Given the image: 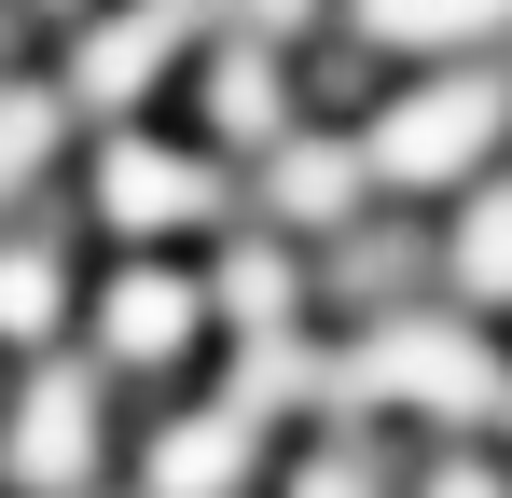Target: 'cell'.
Listing matches in <instances>:
<instances>
[{
	"mask_svg": "<svg viewBox=\"0 0 512 498\" xmlns=\"http://www.w3.org/2000/svg\"><path fill=\"white\" fill-rule=\"evenodd\" d=\"M194 14H250V28H305L319 0H194Z\"/></svg>",
	"mask_w": 512,
	"mask_h": 498,
	"instance_id": "10",
	"label": "cell"
},
{
	"mask_svg": "<svg viewBox=\"0 0 512 498\" xmlns=\"http://www.w3.org/2000/svg\"><path fill=\"white\" fill-rule=\"evenodd\" d=\"M222 208V180L194 153H167V139H111V166H97V222L111 236H180V222H208Z\"/></svg>",
	"mask_w": 512,
	"mask_h": 498,
	"instance_id": "3",
	"label": "cell"
},
{
	"mask_svg": "<svg viewBox=\"0 0 512 498\" xmlns=\"http://www.w3.org/2000/svg\"><path fill=\"white\" fill-rule=\"evenodd\" d=\"M208 125H222L236 153H277V139H291V83H277L263 42H222V56H208Z\"/></svg>",
	"mask_w": 512,
	"mask_h": 498,
	"instance_id": "6",
	"label": "cell"
},
{
	"mask_svg": "<svg viewBox=\"0 0 512 498\" xmlns=\"http://www.w3.org/2000/svg\"><path fill=\"white\" fill-rule=\"evenodd\" d=\"M194 28H208L194 0H139V14H97L84 42H70V97H56V111H139V97L167 83V56L194 42Z\"/></svg>",
	"mask_w": 512,
	"mask_h": 498,
	"instance_id": "2",
	"label": "cell"
},
{
	"mask_svg": "<svg viewBox=\"0 0 512 498\" xmlns=\"http://www.w3.org/2000/svg\"><path fill=\"white\" fill-rule=\"evenodd\" d=\"M42 153H56V97L42 83H0V208H28Z\"/></svg>",
	"mask_w": 512,
	"mask_h": 498,
	"instance_id": "8",
	"label": "cell"
},
{
	"mask_svg": "<svg viewBox=\"0 0 512 498\" xmlns=\"http://www.w3.org/2000/svg\"><path fill=\"white\" fill-rule=\"evenodd\" d=\"M263 208L305 222V236H346V222H360V153H346V139H277V153H263Z\"/></svg>",
	"mask_w": 512,
	"mask_h": 498,
	"instance_id": "5",
	"label": "cell"
},
{
	"mask_svg": "<svg viewBox=\"0 0 512 498\" xmlns=\"http://www.w3.org/2000/svg\"><path fill=\"white\" fill-rule=\"evenodd\" d=\"M194 319H208V291H194V277H167V263H125V277H111V305H97V332H111V360H125V374L180 360V346H194Z\"/></svg>",
	"mask_w": 512,
	"mask_h": 498,
	"instance_id": "4",
	"label": "cell"
},
{
	"mask_svg": "<svg viewBox=\"0 0 512 498\" xmlns=\"http://www.w3.org/2000/svg\"><path fill=\"white\" fill-rule=\"evenodd\" d=\"M457 291L471 305H512V180H485L471 222H457Z\"/></svg>",
	"mask_w": 512,
	"mask_h": 498,
	"instance_id": "7",
	"label": "cell"
},
{
	"mask_svg": "<svg viewBox=\"0 0 512 498\" xmlns=\"http://www.w3.org/2000/svg\"><path fill=\"white\" fill-rule=\"evenodd\" d=\"M512 125V83L499 70H457V83H416V97H388L374 111V139H360V180H471L485 139Z\"/></svg>",
	"mask_w": 512,
	"mask_h": 498,
	"instance_id": "1",
	"label": "cell"
},
{
	"mask_svg": "<svg viewBox=\"0 0 512 498\" xmlns=\"http://www.w3.org/2000/svg\"><path fill=\"white\" fill-rule=\"evenodd\" d=\"M42 14H84V0H42Z\"/></svg>",
	"mask_w": 512,
	"mask_h": 498,
	"instance_id": "11",
	"label": "cell"
},
{
	"mask_svg": "<svg viewBox=\"0 0 512 498\" xmlns=\"http://www.w3.org/2000/svg\"><path fill=\"white\" fill-rule=\"evenodd\" d=\"M512 0H360V42H457V28H499Z\"/></svg>",
	"mask_w": 512,
	"mask_h": 498,
	"instance_id": "9",
	"label": "cell"
}]
</instances>
